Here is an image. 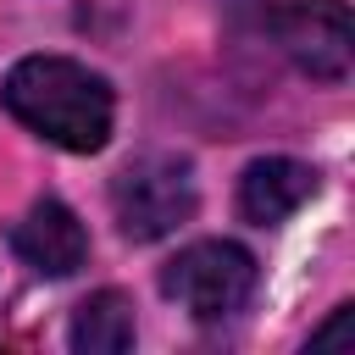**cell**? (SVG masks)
<instances>
[{
    "mask_svg": "<svg viewBox=\"0 0 355 355\" xmlns=\"http://www.w3.org/2000/svg\"><path fill=\"white\" fill-rule=\"evenodd\" d=\"M0 100L28 133H39L44 144H61L72 155H94L116 122L111 83L72 55H22L6 72Z\"/></svg>",
    "mask_w": 355,
    "mask_h": 355,
    "instance_id": "cell-1",
    "label": "cell"
},
{
    "mask_svg": "<svg viewBox=\"0 0 355 355\" xmlns=\"http://www.w3.org/2000/svg\"><path fill=\"white\" fill-rule=\"evenodd\" d=\"M216 6L227 11V22L239 33L272 44L305 78L338 83L349 72L355 33H349V6L344 0H216Z\"/></svg>",
    "mask_w": 355,
    "mask_h": 355,
    "instance_id": "cell-2",
    "label": "cell"
},
{
    "mask_svg": "<svg viewBox=\"0 0 355 355\" xmlns=\"http://www.w3.org/2000/svg\"><path fill=\"white\" fill-rule=\"evenodd\" d=\"M194 205H200L194 166L178 150H144L111 178V211L133 244H155V239L178 233L194 216Z\"/></svg>",
    "mask_w": 355,
    "mask_h": 355,
    "instance_id": "cell-3",
    "label": "cell"
},
{
    "mask_svg": "<svg viewBox=\"0 0 355 355\" xmlns=\"http://www.w3.org/2000/svg\"><path fill=\"white\" fill-rule=\"evenodd\" d=\"M255 255L233 239H200L189 250H178L166 266H161V294L178 300L194 322H227L250 305L255 294Z\"/></svg>",
    "mask_w": 355,
    "mask_h": 355,
    "instance_id": "cell-4",
    "label": "cell"
},
{
    "mask_svg": "<svg viewBox=\"0 0 355 355\" xmlns=\"http://www.w3.org/2000/svg\"><path fill=\"white\" fill-rule=\"evenodd\" d=\"M11 250L22 255V266H33L39 277H72L89 261V233L78 222V211L67 200H39L17 227H11Z\"/></svg>",
    "mask_w": 355,
    "mask_h": 355,
    "instance_id": "cell-5",
    "label": "cell"
},
{
    "mask_svg": "<svg viewBox=\"0 0 355 355\" xmlns=\"http://www.w3.org/2000/svg\"><path fill=\"white\" fill-rule=\"evenodd\" d=\"M316 183H322L316 166H305L294 155H261L239 178V216L255 227H277L316 194Z\"/></svg>",
    "mask_w": 355,
    "mask_h": 355,
    "instance_id": "cell-6",
    "label": "cell"
},
{
    "mask_svg": "<svg viewBox=\"0 0 355 355\" xmlns=\"http://www.w3.org/2000/svg\"><path fill=\"white\" fill-rule=\"evenodd\" d=\"M133 333H139L133 300H128L122 288H100V294H89V300L72 311L67 344H72L78 355H122V349H133Z\"/></svg>",
    "mask_w": 355,
    "mask_h": 355,
    "instance_id": "cell-7",
    "label": "cell"
},
{
    "mask_svg": "<svg viewBox=\"0 0 355 355\" xmlns=\"http://www.w3.org/2000/svg\"><path fill=\"white\" fill-rule=\"evenodd\" d=\"M349 327H355V305H338V311L327 316V327H316V333H311V349L344 344V338H349Z\"/></svg>",
    "mask_w": 355,
    "mask_h": 355,
    "instance_id": "cell-8",
    "label": "cell"
}]
</instances>
